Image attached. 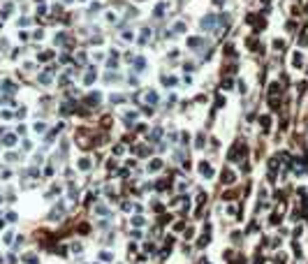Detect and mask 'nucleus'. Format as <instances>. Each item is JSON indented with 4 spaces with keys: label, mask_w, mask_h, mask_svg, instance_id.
<instances>
[{
    "label": "nucleus",
    "mask_w": 308,
    "mask_h": 264,
    "mask_svg": "<svg viewBox=\"0 0 308 264\" xmlns=\"http://www.w3.org/2000/svg\"><path fill=\"white\" fill-rule=\"evenodd\" d=\"M76 144H79L84 151H88L93 146V139H91V134H84V130H81L79 134H76Z\"/></svg>",
    "instance_id": "obj_1"
},
{
    "label": "nucleus",
    "mask_w": 308,
    "mask_h": 264,
    "mask_svg": "<svg viewBox=\"0 0 308 264\" xmlns=\"http://www.w3.org/2000/svg\"><path fill=\"white\" fill-rule=\"evenodd\" d=\"M72 111H74V102H63L60 104V114L63 116H70Z\"/></svg>",
    "instance_id": "obj_2"
},
{
    "label": "nucleus",
    "mask_w": 308,
    "mask_h": 264,
    "mask_svg": "<svg viewBox=\"0 0 308 264\" xmlns=\"http://www.w3.org/2000/svg\"><path fill=\"white\" fill-rule=\"evenodd\" d=\"M63 211H65V209H63V204H58V206H56V209H53L51 213H49V220H58V218L63 215Z\"/></svg>",
    "instance_id": "obj_3"
},
{
    "label": "nucleus",
    "mask_w": 308,
    "mask_h": 264,
    "mask_svg": "<svg viewBox=\"0 0 308 264\" xmlns=\"http://www.w3.org/2000/svg\"><path fill=\"white\" fill-rule=\"evenodd\" d=\"M86 104H88V107H95V104H100V93H91L88 100H86Z\"/></svg>",
    "instance_id": "obj_4"
},
{
    "label": "nucleus",
    "mask_w": 308,
    "mask_h": 264,
    "mask_svg": "<svg viewBox=\"0 0 308 264\" xmlns=\"http://www.w3.org/2000/svg\"><path fill=\"white\" fill-rule=\"evenodd\" d=\"M93 81H95V70L88 67V72H86V77H84V84H93Z\"/></svg>",
    "instance_id": "obj_5"
},
{
    "label": "nucleus",
    "mask_w": 308,
    "mask_h": 264,
    "mask_svg": "<svg viewBox=\"0 0 308 264\" xmlns=\"http://www.w3.org/2000/svg\"><path fill=\"white\" fill-rule=\"evenodd\" d=\"M199 172H202V174L206 176V179H211V176H213V172H211V167H209V165H206V162H202V165H199Z\"/></svg>",
    "instance_id": "obj_6"
},
{
    "label": "nucleus",
    "mask_w": 308,
    "mask_h": 264,
    "mask_svg": "<svg viewBox=\"0 0 308 264\" xmlns=\"http://www.w3.org/2000/svg\"><path fill=\"white\" fill-rule=\"evenodd\" d=\"M134 151H137V155H141V158H149V155H151V151H149V148H144V146H137Z\"/></svg>",
    "instance_id": "obj_7"
},
{
    "label": "nucleus",
    "mask_w": 308,
    "mask_h": 264,
    "mask_svg": "<svg viewBox=\"0 0 308 264\" xmlns=\"http://www.w3.org/2000/svg\"><path fill=\"white\" fill-rule=\"evenodd\" d=\"M51 58H53V51H42V54H39V60H42V63L51 60Z\"/></svg>",
    "instance_id": "obj_8"
},
{
    "label": "nucleus",
    "mask_w": 308,
    "mask_h": 264,
    "mask_svg": "<svg viewBox=\"0 0 308 264\" xmlns=\"http://www.w3.org/2000/svg\"><path fill=\"white\" fill-rule=\"evenodd\" d=\"M3 91H7V93H14V91H16V86L12 84V81H5V84H3Z\"/></svg>",
    "instance_id": "obj_9"
},
{
    "label": "nucleus",
    "mask_w": 308,
    "mask_h": 264,
    "mask_svg": "<svg viewBox=\"0 0 308 264\" xmlns=\"http://www.w3.org/2000/svg\"><path fill=\"white\" fill-rule=\"evenodd\" d=\"M79 169H84V172H86V169H91V160L81 158V160H79Z\"/></svg>",
    "instance_id": "obj_10"
},
{
    "label": "nucleus",
    "mask_w": 308,
    "mask_h": 264,
    "mask_svg": "<svg viewBox=\"0 0 308 264\" xmlns=\"http://www.w3.org/2000/svg\"><path fill=\"white\" fill-rule=\"evenodd\" d=\"M222 181H225V183H232V181H234V174H232V172L227 169V172L222 174Z\"/></svg>",
    "instance_id": "obj_11"
},
{
    "label": "nucleus",
    "mask_w": 308,
    "mask_h": 264,
    "mask_svg": "<svg viewBox=\"0 0 308 264\" xmlns=\"http://www.w3.org/2000/svg\"><path fill=\"white\" fill-rule=\"evenodd\" d=\"M248 49H259V42H257V37H250V39H248Z\"/></svg>",
    "instance_id": "obj_12"
},
{
    "label": "nucleus",
    "mask_w": 308,
    "mask_h": 264,
    "mask_svg": "<svg viewBox=\"0 0 308 264\" xmlns=\"http://www.w3.org/2000/svg\"><path fill=\"white\" fill-rule=\"evenodd\" d=\"M146 100H149L151 104H155V102H158V95H155L153 91H149V93H146Z\"/></svg>",
    "instance_id": "obj_13"
},
{
    "label": "nucleus",
    "mask_w": 308,
    "mask_h": 264,
    "mask_svg": "<svg viewBox=\"0 0 308 264\" xmlns=\"http://www.w3.org/2000/svg\"><path fill=\"white\" fill-rule=\"evenodd\" d=\"M149 35H151V30H149V28H144L141 35H139V42H146V39H149Z\"/></svg>",
    "instance_id": "obj_14"
},
{
    "label": "nucleus",
    "mask_w": 308,
    "mask_h": 264,
    "mask_svg": "<svg viewBox=\"0 0 308 264\" xmlns=\"http://www.w3.org/2000/svg\"><path fill=\"white\" fill-rule=\"evenodd\" d=\"M160 167H162V162H160V160H153L149 169H151V172H158V169H160Z\"/></svg>",
    "instance_id": "obj_15"
},
{
    "label": "nucleus",
    "mask_w": 308,
    "mask_h": 264,
    "mask_svg": "<svg viewBox=\"0 0 308 264\" xmlns=\"http://www.w3.org/2000/svg\"><path fill=\"white\" fill-rule=\"evenodd\" d=\"M162 84H164V86H174V84H176V79H174V77H164V79H162Z\"/></svg>",
    "instance_id": "obj_16"
},
{
    "label": "nucleus",
    "mask_w": 308,
    "mask_h": 264,
    "mask_svg": "<svg viewBox=\"0 0 308 264\" xmlns=\"http://www.w3.org/2000/svg\"><path fill=\"white\" fill-rule=\"evenodd\" d=\"M195 144H197V148H202V146H204V134H197V139H195Z\"/></svg>",
    "instance_id": "obj_17"
},
{
    "label": "nucleus",
    "mask_w": 308,
    "mask_h": 264,
    "mask_svg": "<svg viewBox=\"0 0 308 264\" xmlns=\"http://www.w3.org/2000/svg\"><path fill=\"white\" fill-rule=\"evenodd\" d=\"M14 142H16V137H14V134H7V137H5V144H7V146H12Z\"/></svg>",
    "instance_id": "obj_18"
},
{
    "label": "nucleus",
    "mask_w": 308,
    "mask_h": 264,
    "mask_svg": "<svg viewBox=\"0 0 308 264\" xmlns=\"http://www.w3.org/2000/svg\"><path fill=\"white\" fill-rule=\"evenodd\" d=\"M26 264H37V257L35 255H26Z\"/></svg>",
    "instance_id": "obj_19"
},
{
    "label": "nucleus",
    "mask_w": 308,
    "mask_h": 264,
    "mask_svg": "<svg viewBox=\"0 0 308 264\" xmlns=\"http://www.w3.org/2000/svg\"><path fill=\"white\" fill-rule=\"evenodd\" d=\"M134 67H137V70H144V67H146V60H144V58L137 60V63H134Z\"/></svg>",
    "instance_id": "obj_20"
},
{
    "label": "nucleus",
    "mask_w": 308,
    "mask_h": 264,
    "mask_svg": "<svg viewBox=\"0 0 308 264\" xmlns=\"http://www.w3.org/2000/svg\"><path fill=\"white\" fill-rule=\"evenodd\" d=\"M294 67H301V54H294Z\"/></svg>",
    "instance_id": "obj_21"
},
{
    "label": "nucleus",
    "mask_w": 308,
    "mask_h": 264,
    "mask_svg": "<svg viewBox=\"0 0 308 264\" xmlns=\"http://www.w3.org/2000/svg\"><path fill=\"white\" fill-rule=\"evenodd\" d=\"M299 42H301V44H308V30H304V35H301Z\"/></svg>",
    "instance_id": "obj_22"
},
{
    "label": "nucleus",
    "mask_w": 308,
    "mask_h": 264,
    "mask_svg": "<svg viewBox=\"0 0 308 264\" xmlns=\"http://www.w3.org/2000/svg\"><path fill=\"white\" fill-rule=\"evenodd\" d=\"M132 222H134V225H137V227H141V225H144V218H134Z\"/></svg>",
    "instance_id": "obj_23"
},
{
    "label": "nucleus",
    "mask_w": 308,
    "mask_h": 264,
    "mask_svg": "<svg viewBox=\"0 0 308 264\" xmlns=\"http://www.w3.org/2000/svg\"><path fill=\"white\" fill-rule=\"evenodd\" d=\"M222 3H225V0H216V5H222Z\"/></svg>",
    "instance_id": "obj_24"
},
{
    "label": "nucleus",
    "mask_w": 308,
    "mask_h": 264,
    "mask_svg": "<svg viewBox=\"0 0 308 264\" xmlns=\"http://www.w3.org/2000/svg\"><path fill=\"white\" fill-rule=\"evenodd\" d=\"M0 199H3V195H0Z\"/></svg>",
    "instance_id": "obj_25"
}]
</instances>
